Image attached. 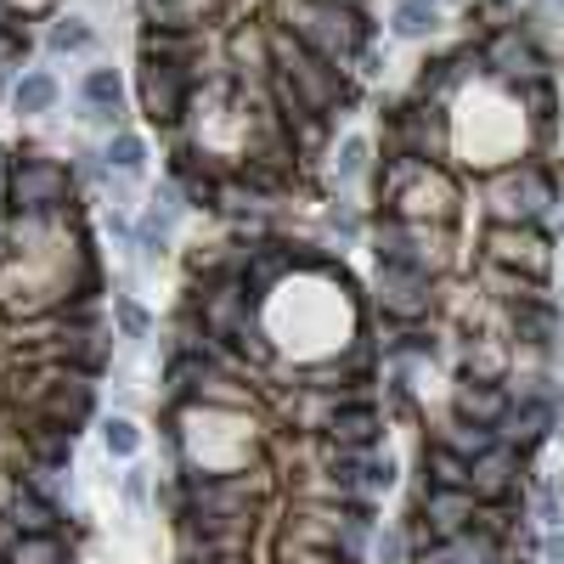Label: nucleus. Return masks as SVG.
<instances>
[{
    "label": "nucleus",
    "mask_w": 564,
    "mask_h": 564,
    "mask_svg": "<svg viewBox=\"0 0 564 564\" xmlns=\"http://www.w3.org/2000/svg\"><path fill=\"white\" fill-rule=\"evenodd\" d=\"M277 23L334 69H350L373 51V17L361 7H345V0H277Z\"/></svg>",
    "instance_id": "obj_1"
},
{
    "label": "nucleus",
    "mask_w": 564,
    "mask_h": 564,
    "mask_svg": "<svg viewBox=\"0 0 564 564\" xmlns=\"http://www.w3.org/2000/svg\"><path fill=\"white\" fill-rule=\"evenodd\" d=\"M559 204V176L548 158L503 164L485 187V220L491 226H542V215Z\"/></svg>",
    "instance_id": "obj_2"
},
{
    "label": "nucleus",
    "mask_w": 564,
    "mask_h": 564,
    "mask_svg": "<svg viewBox=\"0 0 564 564\" xmlns=\"http://www.w3.org/2000/svg\"><path fill=\"white\" fill-rule=\"evenodd\" d=\"M7 209L17 220H62L74 215V170L51 153H17L7 176Z\"/></svg>",
    "instance_id": "obj_3"
},
{
    "label": "nucleus",
    "mask_w": 564,
    "mask_h": 564,
    "mask_svg": "<svg viewBox=\"0 0 564 564\" xmlns=\"http://www.w3.org/2000/svg\"><path fill=\"white\" fill-rule=\"evenodd\" d=\"M475 51H480V74H491L503 91H519V85H530V80L553 74L542 40L530 35V23H519V17H503Z\"/></svg>",
    "instance_id": "obj_4"
},
{
    "label": "nucleus",
    "mask_w": 564,
    "mask_h": 564,
    "mask_svg": "<svg viewBox=\"0 0 564 564\" xmlns=\"http://www.w3.org/2000/svg\"><path fill=\"white\" fill-rule=\"evenodd\" d=\"M480 254L491 272H508L530 288H548V277H553V238L542 226H491L485 220Z\"/></svg>",
    "instance_id": "obj_5"
},
{
    "label": "nucleus",
    "mask_w": 564,
    "mask_h": 564,
    "mask_svg": "<svg viewBox=\"0 0 564 564\" xmlns=\"http://www.w3.org/2000/svg\"><path fill=\"white\" fill-rule=\"evenodd\" d=\"M553 429H559V401H553L548 379H525V389L514 395V407H508V418H503V441L530 463V457L548 446Z\"/></svg>",
    "instance_id": "obj_6"
},
{
    "label": "nucleus",
    "mask_w": 564,
    "mask_h": 564,
    "mask_svg": "<svg viewBox=\"0 0 564 564\" xmlns=\"http://www.w3.org/2000/svg\"><path fill=\"white\" fill-rule=\"evenodd\" d=\"M475 491H441V485H423L418 491V508H412V542H446L475 530Z\"/></svg>",
    "instance_id": "obj_7"
},
{
    "label": "nucleus",
    "mask_w": 564,
    "mask_h": 564,
    "mask_svg": "<svg viewBox=\"0 0 564 564\" xmlns=\"http://www.w3.org/2000/svg\"><path fill=\"white\" fill-rule=\"evenodd\" d=\"M322 441L334 452H379L384 446V418L373 395H350V401H334L322 418Z\"/></svg>",
    "instance_id": "obj_8"
},
{
    "label": "nucleus",
    "mask_w": 564,
    "mask_h": 564,
    "mask_svg": "<svg viewBox=\"0 0 564 564\" xmlns=\"http://www.w3.org/2000/svg\"><path fill=\"white\" fill-rule=\"evenodd\" d=\"M7 519L23 530V537H62V525H69V514H62L51 480H35V475H17L12 491H7Z\"/></svg>",
    "instance_id": "obj_9"
},
{
    "label": "nucleus",
    "mask_w": 564,
    "mask_h": 564,
    "mask_svg": "<svg viewBox=\"0 0 564 564\" xmlns=\"http://www.w3.org/2000/svg\"><path fill=\"white\" fill-rule=\"evenodd\" d=\"M469 491H475L480 508H491V503H519V496H525V457L503 441L496 452H485L480 463H469Z\"/></svg>",
    "instance_id": "obj_10"
},
{
    "label": "nucleus",
    "mask_w": 564,
    "mask_h": 564,
    "mask_svg": "<svg viewBox=\"0 0 564 564\" xmlns=\"http://www.w3.org/2000/svg\"><path fill=\"white\" fill-rule=\"evenodd\" d=\"M508 311H514V339L525 345V350H537V356H548L553 350V339H559V300L548 288H530V293H519V300H508Z\"/></svg>",
    "instance_id": "obj_11"
},
{
    "label": "nucleus",
    "mask_w": 564,
    "mask_h": 564,
    "mask_svg": "<svg viewBox=\"0 0 564 564\" xmlns=\"http://www.w3.org/2000/svg\"><path fill=\"white\" fill-rule=\"evenodd\" d=\"M508 407H514L508 379H469V384H457V395H452V418L485 423V429H503Z\"/></svg>",
    "instance_id": "obj_12"
},
{
    "label": "nucleus",
    "mask_w": 564,
    "mask_h": 564,
    "mask_svg": "<svg viewBox=\"0 0 564 564\" xmlns=\"http://www.w3.org/2000/svg\"><path fill=\"white\" fill-rule=\"evenodd\" d=\"M503 559H508V548L496 537H485V530H463V537L412 548V564H503Z\"/></svg>",
    "instance_id": "obj_13"
},
{
    "label": "nucleus",
    "mask_w": 564,
    "mask_h": 564,
    "mask_svg": "<svg viewBox=\"0 0 564 564\" xmlns=\"http://www.w3.org/2000/svg\"><path fill=\"white\" fill-rule=\"evenodd\" d=\"M379 311H384V322H423L435 311V277H384L379 272Z\"/></svg>",
    "instance_id": "obj_14"
},
{
    "label": "nucleus",
    "mask_w": 564,
    "mask_h": 564,
    "mask_svg": "<svg viewBox=\"0 0 564 564\" xmlns=\"http://www.w3.org/2000/svg\"><path fill=\"white\" fill-rule=\"evenodd\" d=\"M80 103H85V119L119 124V113H124V80H119V69H85Z\"/></svg>",
    "instance_id": "obj_15"
},
{
    "label": "nucleus",
    "mask_w": 564,
    "mask_h": 564,
    "mask_svg": "<svg viewBox=\"0 0 564 564\" xmlns=\"http://www.w3.org/2000/svg\"><path fill=\"white\" fill-rule=\"evenodd\" d=\"M418 469H423V485H441V491H469V463H463L452 446H441L435 435L423 441Z\"/></svg>",
    "instance_id": "obj_16"
},
{
    "label": "nucleus",
    "mask_w": 564,
    "mask_h": 564,
    "mask_svg": "<svg viewBox=\"0 0 564 564\" xmlns=\"http://www.w3.org/2000/svg\"><path fill=\"white\" fill-rule=\"evenodd\" d=\"M435 441H441V446H452L463 463H480L485 452H496V446H503V429H485V423H463V418H446V423L435 429Z\"/></svg>",
    "instance_id": "obj_17"
},
{
    "label": "nucleus",
    "mask_w": 564,
    "mask_h": 564,
    "mask_svg": "<svg viewBox=\"0 0 564 564\" xmlns=\"http://www.w3.org/2000/svg\"><path fill=\"white\" fill-rule=\"evenodd\" d=\"M384 356H389V361H435V356H441V339H435V327H423V322H389Z\"/></svg>",
    "instance_id": "obj_18"
},
{
    "label": "nucleus",
    "mask_w": 564,
    "mask_h": 564,
    "mask_svg": "<svg viewBox=\"0 0 564 564\" xmlns=\"http://www.w3.org/2000/svg\"><path fill=\"white\" fill-rule=\"evenodd\" d=\"M57 96H62V85H57L51 69H28V74L12 85V108H17L23 119H40V113L57 108Z\"/></svg>",
    "instance_id": "obj_19"
},
{
    "label": "nucleus",
    "mask_w": 564,
    "mask_h": 564,
    "mask_svg": "<svg viewBox=\"0 0 564 564\" xmlns=\"http://www.w3.org/2000/svg\"><path fill=\"white\" fill-rule=\"evenodd\" d=\"M441 0H395V17H389V28L401 40H429L441 28Z\"/></svg>",
    "instance_id": "obj_20"
},
{
    "label": "nucleus",
    "mask_w": 564,
    "mask_h": 564,
    "mask_svg": "<svg viewBox=\"0 0 564 564\" xmlns=\"http://www.w3.org/2000/svg\"><path fill=\"white\" fill-rule=\"evenodd\" d=\"M508 96H514V103L530 113V124H537L542 136H548V130H553V113H559V85H553V74L530 80V85H519V91H508Z\"/></svg>",
    "instance_id": "obj_21"
},
{
    "label": "nucleus",
    "mask_w": 564,
    "mask_h": 564,
    "mask_svg": "<svg viewBox=\"0 0 564 564\" xmlns=\"http://www.w3.org/2000/svg\"><path fill=\"white\" fill-rule=\"evenodd\" d=\"M0 564H74V553L62 537H17Z\"/></svg>",
    "instance_id": "obj_22"
},
{
    "label": "nucleus",
    "mask_w": 564,
    "mask_h": 564,
    "mask_svg": "<svg viewBox=\"0 0 564 564\" xmlns=\"http://www.w3.org/2000/svg\"><path fill=\"white\" fill-rule=\"evenodd\" d=\"M103 158H108V176H113V170H119V176H142V170H147V142L130 136V130H119Z\"/></svg>",
    "instance_id": "obj_23"
},
{
    "label": "nucleus",
    "mask_w": 564,
    "mask_h": 564,
    "mask_svg": "<svg viewBox=\"0 0 564 564\" xmlns=\"http://www.w3.org/2000/svg\"><path fill=\"white\" fill-rule=\"evenodd\" d=\"M91 40H96V35H91V23H85V17H57V23H51V35H46V46H51L57 57H69V51H91Z\"/></svg>",
    "instance_id": "obj_24"
},
{
    "label": "nucleus",
    "mask_w": 564,
    "mask_h": 564,
    "mask_svg": "<svg viewBox=\"0 0 564 564\" xmlns=\"http://www.w3.org/2000/svg\"><path fill=\"white\" fill-rule=\"evenodd\" d=\"M113 322H119V339H147V334H153L147 305L130 300V293H113Z\"/></svg>",
    "instance_id": "obj_25"
},
{
    "label": "nucleus",
    "mask_w": 564,
    "mask_h": 564,
    "mask_svg": "<svg viewBox=\"0 0 564 564\" xmlns=\"http://www.w3.org/2000/svg\"><path fill=\"white\" fill-rule=\"evenodd\" d=\"M537 519L548 530H564V480L559 475H537Z\"/></svg>",
    "instance_id": "obj_26"
},
{
    "label": "nucleus",
    "mask_w": 564,
    "mask_h": 564,
    "mask_svg": "<svg viewBox=\"0 0 564 564\" xmlns=\"http://www.w3.org/2000/svg\"><path fill=\"white\" fill-rule=\"evenodd\" d=\"M103 446H108V457H136V452H142L136 418H108V423H103Z\"/></svg>",
    "instance_id": "obj_27"
},
{
    "label": "nucleus",
    "mask_w": 564,
    "mask_h": 564,
    "mask_svg": "<svg viewBox=\"0 0 564 564\" xmlns=\"http://www.w3.org/2000/svg\"><path fill=\"white\" fill-rule=\"evenodd\" d=\"M361 170H368V142H361V136H345L339 153H334V176H339V187L356 181Z\"/></svg>",
    "instance_id": "obj_28"
},
{
    "label": "nucleus",
    "mask_w": 564,
    "mask_h": 564,
    "mask_svg": "<svg viewBox=\"0 0 564 564\" xmlns=\"http://www.w3.org/2000/svg\"><path fill=\"white\" fill-rule=\"evenodd\" d=\"M28 46H35V40H28L17 23H0V74L17 69V62H28Z\"/></svg>",
    "instance_id": "obj_29"
},
{
    "label": "nucleus",
    "mask_w": 564,
    "mask_h": 564,
    "mask_svg": "<svg viewBox=\"0 0 564 564\" xmlns=\"http://www.w3.org/2000/svg\"><path fill=\"white\" fill-rule=\"evenodd\" d=\"M373 553L379 564H407V537L401 530H373Z\"/></svg>",
    "instance_id": "obj_30"
},
{
    "label": "nucleus",
    "mask_w": 564,
    "mask_h": 564,
    "mask_svg": "<svg viewBox=\"0 0 564 564\" xmlns=\"http://www.w3.org/2000/svg\"><path fill=\"white\" fill-rule=\"evenodd\" d=\"M124 496H130V503H147V496H153L147 469H130V475H124Z\"/></svg>",
    "instance_id": "obj_31"
},
{
    "label": "nucleus",
    "mask_w": 564,
    "mask_h": 564,
    "mask_svg": "<svg viewBox=\"0 0 564 564\" xmlns=\"http://www.w3.org/2000/svg\"><path fill=\"white\" fill-rule=\"evenodd\" d=\"M327 220H334V231H339V238H356V231H361V220H356L345 204H334V209H327Z\"/></svg>",
    "instance_id": "obj_32"
},
{
    "label": "nucleus",
    "mask_w": 564,
    "mask_h": 564,
    "mask_svg": "<svg viewBox=\"0 0 564 564\" xmlns=\"http://www.w3.org/2000/svg\"><path fill=\"white\" fill-rule=\"evenodd\" d=\"M542 553L548 564H564V530H542Z\"/></svg>",
    "instance_id": "obj_33"
},
{
    "label": "nucleus",
    "mask_w": 564,
    "mask_h": 564,
    "mask_svg": "<svg viewBox=\"0 0 564 564\" xmlns=\"http://www.w3.org/2000/svg\"><path fill=\"white\" fill-rule=\"evenodd\" d=\"M0 91H7V85H0Z\"/></svg>",
    "instance_id": "obj_34"
}]
</instances>
